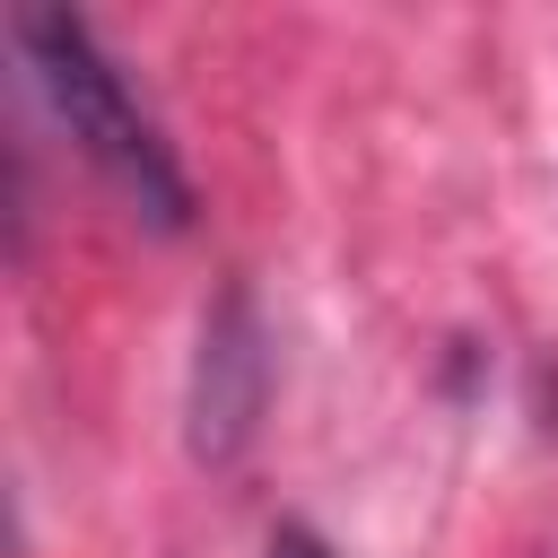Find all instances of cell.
<instances>
[{"mask_svg": "<svg viewBox=\"0 0 558 558\" xmlns=\"http://www.w3.org/2000/svg\"><path fill=\"white\" fill-rule=\"evenodd\" d=\"M270 401V340L244 288H227L201 323V357H192V453L201 462H235L262 427Z\"/></svg>", "mask_w": 558, "mask_h": 558, "instance_id": "2", "label": "cell"}, {"mask_svg": "<svg viewBox=\"0 0 558 558\" xmlns=\"http://www.w3.org/2000/svg\"><path fill=\"white\" fill-rule=\"evenodd\" d=\"M9 35H17V52H26V70H35L44 105H52V122H61V131L78 140V157L131 201V218L183 235V227H192V174L174 166L166 131H157L148 105L131 96V78H122L113 52L96 44V26H87L78 9H17Z\"/></svg>", "mask_w": 558, "mask_h": 558, "instance_id": "1", "label": "cell"}, {"mask_svg": "<svg viewBox=\"0 0 558 558\" xmlns=\"http://www.w3.org/2000/svg\"><path fill=\"white\" fill-rule=\"evenodd\" d=\"M262 558H331V541H323V532H314V523H279V532H270V549H262Z\"/></svg>", "mask_w": 558, "mask_h": 558, "instance_id": "3", "label": "cell"}]
</instances>
